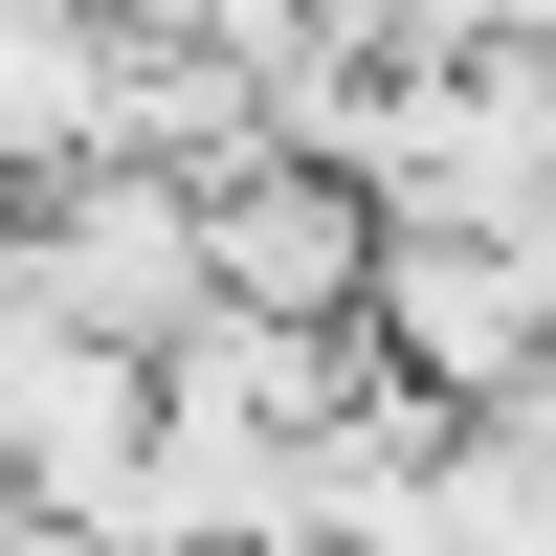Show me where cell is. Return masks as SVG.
I'll list each match as a JSON object with an SVG mask.
<instances>
[{
    "mask_svg": "<svg viewBox=\"0 0 556 556\" xmlns=\"http://www.w3.org/2000/svg\"><path fill=\"white\" fill-rule=\"evenodd\" d=\"M0 290L67 312V334H112V356H156L178 312H201V178H178V156H67V178H23V201H0Z\"/></svg>",
    "mask_w": 556,
    "mask_h": 556,
    "instance_id": "obj_1",
    "label": "cell"
},
{
    "mask_svg": "<svg viewBox=\"0 0 556 556\" xmlns=\"http://www.w3.org/2000/svg\"><path fill=\"white\" fill-rule=\"evenodd\" d=\"M356 334H379V379H401V401L490 424V401L556 356V245H513V223H379Z\"/></svg>",
    "mask_w": 556,
    "mask_h": 556,
    "instance_id": "obj_2",
    "label": "cell"
},
{
    "mask_svg": "<svg viewBox=\"0 0 556 556\" xmlns=\"http://www.w3.org/2000/svg\"><path fill=\"white\" fill-rule=\"evenodd\" d=\"M134 445H156V356H112V334H67V312L0 290V490L67 513V534H112Z\"/></svg>",
    "mask_w": 556,
    "mask_h": 556,
    "instance_id": "obj_3",
    "label": "cell"
},
{
    "mask_svg": "<svg viewBox=\"0 0 556 556\" xmlns=\"http://www.w3.org/2000/svg\"><path fill=\"white\" fill-rule=\"evenodd\" d=\"M356 267H379V178L356 156H223L201 178V290L223 312H312V334H356Z\"/></svg>",
    "mask_w": 556,
    "mask_h": 556,
    "instance_id": "obj_4",
    "label": "cell"
}]
</instances>
